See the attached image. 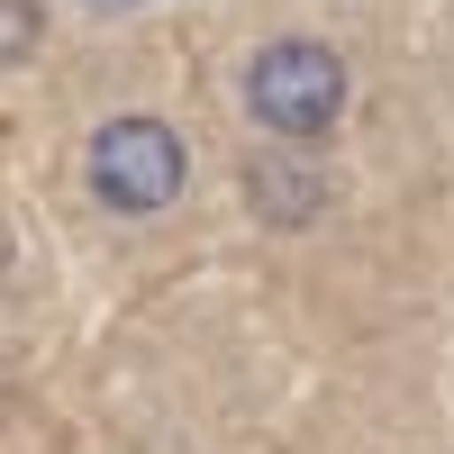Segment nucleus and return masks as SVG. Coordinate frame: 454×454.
I'll use <instances>...</instances> for the list:
<instances>
[{"mask_svg":"<svg viewBox=\"0 0 454 454\" xmlns=\"http://www.w3.org/2000/svg\"><path fill=\"white\" fill-rule=\"evenodd\" d=\"M246 109L273 137H327L346 119V64L309 36H282V46H263L246 64Z\"/></svg>","mask_w":454,"mask_h":454,"instance_id":"nucleus-1","label":"nucleus"},{"mask_svg":"<svg viewBox=\"0 0 454 454\" xmlns=\"http://www.w3.org/2000/svg\"><path fill=\"white\" fill-rule=\"evenodd\" d=\"M182 182H192V155H182V137H173L164 119H109V128L91 137V192H100L109 209L145 218V209L182 200Z\"/></svg>","mask_w":454,"mask_h":454,"instance_id":"nucleus-2","label":"nucleus"},{"mask_svg":"<svg viewBox=\"0 0 454 454\" xmlns=\"http://www.w3.org/2000/svg\"><path fill=\"white\" fill-rule=\"evenodd\" d=\"M36 46V10H27V0H0V64H19Z\"/></svg>","mask_w":454,"mask_h":454,"instance_id":"nucleus-3","label":"nucleus"}]
</instances>
